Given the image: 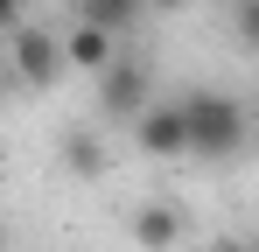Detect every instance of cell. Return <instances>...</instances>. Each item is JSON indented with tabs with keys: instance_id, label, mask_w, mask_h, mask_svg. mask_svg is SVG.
<instances>
[{
	"instance_id": "cell-9",
	"label": "cell",
	"mask_w": 259,
	"mask_h": 252,
	"mask_svg": "<svg viewBox=\"0 0 259 252\" xmlns=\"http://www.w3.org/2000/svg\"><path fill=\"white\" fill-rule=\"evenodd\" d=\"M259 35V0H238V42Z\"/></svg>"
},
{
	"instance_id": "cell-8",
	"label": "cell",
	"mask_w": 259,
	"mask_h": 252,
	"mask_svg": "<svg viewBox=\"0 0 259 252\" xmlns=\"http://www.w3.org/2000/svg\"><path fill=\"white\" fill-rule=\"evenodd\" d=\"M63 161L77 168V175H98V168H105V147L91 140L84 126H70V133H63Z\"/></svg>"
},
{
	"instance_id": "cell-5",
	"label": "cell",
	"mask_w": 259,
	"mask_h": 252,
	"mask_svg": "<svg viewBox=\"0 0 259 252\" xmlns=\"http://www.w3.org/2000/svg\"><path fill=\"white\" fill-rule=\"evenodd\" d=\"M56 49H63V63H77L84 77H98V70H105V63L119 56V49H112V35H105V28H84V21H77L70 35L56 42Z\"/></svg>"
},
{
	"instance_id": "cell-10",
	"label": "cell",
	"mask_w": 259,
	"mask_h": 252,
	"mask_svg": "<svg viewBox=\"0 0 259 252\" xmlns=\"http://www.w3.org/2000/svg\"><path fill=\"white\" fill-rule=\"evenodd\" d=\"M14 28H21V7H14V0H0V35H14Z\"/></svg>"
},
{
	"instance_id": "cell-7",
	"label": "cell",
	"mask_w": 259,
	"mask_h": 252,
	"mask_svg": "<svg viewBox=\"0 0 259 252\" xmlns=\"http://www.w3.org/2000/svg\"><path fill=\"white\" fill-rule=\"evenodd\" d=\"M140 21V0H84V28H105V35H119Z\"/></svg>"
},
{
	"instance_id": "cell-6",
	"label": "cell",
	"mask_w": 259,
	"mask_h": 252,
	"mask_svg": "<svg viewBox=\"0 0 259 252\" xmlns=\"http://www.w3.org/2000/svg\"><path fill=\"white\" fill-rule=\"evenodd\" d=\"M133 238H140L147 252L182 245V210H175V203H140V210H133Z\"/></svg>"
},
{
	"instance_id": "cell-4",
	"label": "cell",
	"mask_w": 259,
	"mask_h": 252,
	"mask_svg": "<svg viewBox=\"0 0 259 252\" xmlns=\"http://www.w3.org/2000/svg\"><path fill=\"white\" fill-rule=\"evenodd\" d=\"M56 70H63V49H56V35L21 21V28H14V77L42 91V84H56Z\"/></svg>"
},
{
	"instance_id": "cell-1",
	"label": "cell",
	"mask_w": 259,
	"mask_h": 252,
	"mask_svg": "<svg viewBox=\"0 0 259 252\" xmlns=\"http://www.w3.org/2000/svg\"><path fill=\"white\" fill-rule=\"evenodd\" d=\"M175 112H182V133H189V154L196 161H231L252 140V119H245V105L231 91H203L196 84L189 98H175Z\"/></svg>"
},
{
	"instance_id": "cell-11",
	"label": "cell",
	"mask_w": 259,
	"mask_h": 252,
	"mask_svg": "<svg viewBox=\"0 0 259 252\" xmlns=\"http://www.w3.org/2000/svg\"><path fill=\"white\" fill-rule=\"evenodd\" d=\"M140 7H189V0H140Z\"/></svg>"
},
{
	"instance_id": "cell-12",
	"label": "cell",
	"mask_w": 259,
	"mask_h": 252,
	"mask_svg": "<svg viewBox=\"0 0 259 252\" xmlns=\"http://www.w3.org/2000/svg\"><path fill=\"white\" fill-rule=\"evenodd\" d=\"M14 7H28V0H14Z\"/></svg>"
},
{
	"instance_id": "cell-2",
	"label": "cell",
	"mask_w": 259,
	"mask_h": 252,
	"mask_svg": "<svg viewBox=\"0 0 259 252\" xmlns=\"http://www.w3.org/2000/svg\"><path fill=\"white\" fill-rule=\"evenodd\" d=\"M98 98H105L112 119H133V112L147 105V63H140V56H112V63L98 70Z\"/></svg>"
},
{
	"instance_id": "cell-3",
	"label": "cell",
	"mask_w": 259,
	"mask_h": 252,
	"mask_svg": "<svg viewBox=\"0 0 259 252\" xmlns=\"http://www.w3.org/2000/svg\"><path fill=\"white\" fill-rule=\"evenodd\" d=\"M133 140H140V154H154V161L189 154V133H182V112H175V105H140V112H133Z\"/></svg>"
}]
</instances>
